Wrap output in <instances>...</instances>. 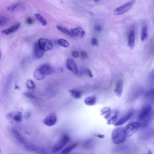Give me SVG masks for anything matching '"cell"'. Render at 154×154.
Wrapping results in <instances>:
<instances>
[{
  "instance_id": "6da1fadb",
  "label": "cell",
  "mask_w": 154,
  "mask_h": 154,
  "mask_svg": "<svg viewBox=\"0 0 154 154\" xmlns=\"http://www.w3.org/2000/svg\"><path fill=\"white\" fill-rule=\"evenodd\" d=\"M152 112V108L150 105L147 104L142 107L137 116L140 127L146 126L148 124L151 118Z\"/></svg>"
},
{
  "instance_id": "7a4b0ae2",
  "label": "cell",
  "mask_w": 154,
  "mask_h": 154,
  "mask_svg": "<svg viewBox=\"0 0 154 154\" xmlns=\"http://www.w3.org/2000/svg\"><path fill=\"white\" fill-rule=\"evenodd\" d=\"M126 137L123 127H117L113 129L112 132L111 140L115 144H119L123 143Z\"/></svg>"
},
{
  "instance_id": "3957f363",
  "label": "cell",
  "mask_w": 154,
  "mask_h": 154,
  "mask_svg": "<svg viewBox=\"0 0 154 154\" xmlns=\"http://www.w3.org/2000/svg\"><path fill=\"white\" fill-rule=\"evenodd\" d=\"M140 127V124L138 122H131L123 128L126 137H130L135 134Z\"/></svg>"
},
{
  "instance_id": "277c9868",
  "label": "cell",
  "mask_w": 154,
  "mask_h": 154,
  "mask_svg": "<svg viewBox=\"0 0 154 154\" xmlns=\"http://www.w3.org/2000/svg\"><path fill=\"white\" fill-rule=\"evenodd\" d=\"M70 140V138L68 135L64 134L62 136L53 146L52 150V152L55 153L60 150Z\"/></svg>"
},
{
  "instance_id": "5b68a950",
  "label": "cell",
  "mask_w": 154,
  "mask_h": 154,
  "mask_svg": "<svg viewBox=\"0 0 154 154\" xmlns=\"http://www.w3.org/2000/svg\"><path fill=\"white\" fill-rule=\"evenodd\" d=\"M37 43L39 47L44 51L51 50L53 48L52 42L47 38H41Z\"/></svg>"
},
{
  "instance_id": "8992f818",
  "label": "cell",
  "mask_w": 154,
  "mask_h": 154,
  "mask_svg": "<svg viewBox=\"0 0 154 154\" xmlns=\"http://www.w3.org/2000/svg\"><path fill=\"white\" fill-rule=\"evenodd\" d=\"M135 2L134 0H131L122 5L115 10L114 14L119 15L125 13L131 8Z\"/></svg>"
},
{
  "instance_id": "52a82bcc",
  "label": "cell",
  "mask_w": 154,
  "mask_h": 154,
  "mask_svg": "<svg viewBox=\"0 0 154 154\" xmlns=\"http://www.w3.org/2000/svg\"><path fill=\"white\" fill-rule=\"evenodd\" d=\"M119 116V112L117 110H111L104 118L106 120L108 124L114 125L118 120Z\"/></svg>"
},
{
  "instance_id": "ba28073f",
  "label": "cell",
  "mask_w": 154,
  "mask_h": 154,
  "mask_svg": "<svg viewBox=\"0 0 154 154\" xmlns=\"http://www.w3.org/2000/svg\"><path fill=\"white\" fill-rule=\"evenodd\" d=\"M134 113V110H131L122 115L114 124L115 126H119L125 124L133 116Z\"/></svg>"
},
{
  "instance_id": "9c48e42d",
  "label": "cell",
  "mask_w": 154,
  "mask_h": 154,
  "mask_svg": "<svg viewBox=\"0 0 154 154\" xmlns=\"http://www.w3.org/2000/svg\"><path fill=\"white\" fill-rule=\"evenodd\" d=\"M57 121V117L55 114L52 113L49 114L44 120L43 123L45 125L51 126L54 125Z\"/></svg>"
},
{
  "instance_id": "30bf717a",
  "label": "cell",
  "mask_w": 154,
  "mask_h": 154,
  "mask_svg": "<svg viewBox=\"0 0 154 154\" xmlns=\"http://www.w3.org/2000/svg\"><path fill=\"white\" fill-rule=\"evenodd\" d=\"M38 69L45 75L51 74L53 71V69L51 67L47 64H43Z\"/></svg>"
},
{
  "instance_id": "8fae6325",
  "label": "cell",
  "mask_w": 154,
  "mask_h": 154,
  "mask_svg": "<svg viewBox=\"0 0 154 154\" xmlns=\"http://www.w3.org/2000/svg\"><path fill=\"white\" fill-rule=\"evenodd\" d=\"M67 69L72 73L76 74L78 72V69L74 62L71 59H68L66 63Z\"/></svg>"
},
{
  "instance_id": "7c38bea8",
  "label": "cell",
  "mask_w": 154,
  "mask_h": 154,
  "mask_svg": "<svg viewBox=\"0 0 154 154\" xmlns=\"http://www.w3.org/2000/svg\"><path fill=\"white\" fill-rule=\"evenodd\" d=\"M123 90V83L121 80H119L117 82L115 88L114 92L118 97H121Z\"/></svg>"
},
{
  "instance_id": "4fadbf2b",
  "label": "cell",
  "mask_w": 154,
  "mask_h": 154,
  "mask_svg": "<svg viewBox=\"0 0 154 154\" xmlns=\"http://www.w3.org/2000/svg\"><path fill=\"white\" fill-rule=\"evenodd\" d=\"M20 26V23H17L7 29L3 30L1 32L3 34L8 35L15 32L19 28Z\"/></svg>"
},
{
  "instance_id": "5bb4252c",
  "label": "cell",
  "mask_w": 154,
  "mask_h": 154,
  "mask_svg": "<svg viewBox=\"0 0 154 154\" xmlns=\"http://www.w3.org/2000/svg\"><path fill=\"white\" fill-rule=\"evenodd\" d=\"M44 51L41 49L38 46L37 43H35L34 46L33 54L35 57L37 58H42L44 54Z\"/></svg>"
},
{
  "instance_id": "9a60e30c",
  "label": "cell",
  "mask_w": 154,
  "mask_h": 154,
  "mask_svg": "<svg viewBox=\"0 0 154 154\" xmlns=\"http://www.w3.org/2000/svg\"><path fill=\"white\" fill-rule=\"evenodd\" d=\"M72 34L79 38H83L85 34V31L81 27H78L72 30Z\"/></svg>"
},
{
  "instance_id": "2e32d148",
  "label": "cell",
  "mask_w": 154,
  "mask_h": 154,
  "mask_svg": "<svg viewBox=\"0 0 154 154\" xmlns=\"http://www.w3.org/2000/svg\"><path fill=\"white\" fill-rule=\"evenodd\" d=\"M13 133L14 137L19 142L23 144L26 143V141L24 138L18 131L14 129Z\"/></svg>"
},
{
  "instance_id": "e0dca14e",
  "label": "cell",
  "mask_w": 154,
  "mask_h": 154,
  "mask_svg": "<svg viewBox=\"0 0 154 154\" xmlns=\"http://www.w3.org/2000/svg\"><path fill=\"white\" fill-rule=\"evenodd\" d=\"M135 35L134 31H131L130 32L128 37L127 45L131 49H132L134 45Z\"/></svg>"
},
{
  "instance_id": "ac0fdd59",
  "label": "cell",
  "mask_w": 154,
  "mask_h": 154,
  "mask_svg": "<svg viewBox=\"0 0 154 154\" xmlns=\"http://www.w3.org/2000/svg\"><path fill=\"white\" fill-rule=\"evenodd\" d=\"M84 103L87 105L92 106L95 105L96 102L95 96L92 95L87 97L84 100Z\"/></svg>"
},
{
  "instance_id": "d6986e66",
  "label": "cell",
  "mask_w": 154,
  "mask_h": 154,
  "mask_svg": "<svg viewBox=\"0 0 154 154\" xmlns=\"http://www.w3.org/2000/svg\"><path fill=\"white\" fill-rule=\"evenodd\" d=\"M78 145L76 143L72 144L64 149L61 152L60 154H68Z\"/></svg>"
},
{
  "instance_id": "ffe728a7",
  "label": "cell",
  "mask_w": 154,
  "mask_h": 154,
  "mask_svg": "<svg viewBox=\"0 0 154 154\" xmlns=\"http://www.w3.org/2000/svg\"><path fill=\"white\" fill-rule=\"evenodd\" d=\"M140 37L141 40L143 42H145L148 38L147 28L146 26H143L141 29Z\"/></svg>"
},
{
  "instance_id": "44dd1931",
  "label": "cell",
  "mask_w": 154,
  "mask_h": 154,
  "mask_svg": "<svg viewBox=\"0 0 154 154\" xmlns=\"http://www.w3.org/2000/svg\"><path fill=\"white\" fill-rule=\"evenodd\" d=\"M68 92L72 97L75 99H79L81 96V93L78 90L70 89L69 90Z\"/></svg>"
},
{
  "instance_id": "7402d4cb",
  "label": "cell",
  "mask_w": 154,
  "mask_h": 154,
  "mask_svg": "<svg viewBox=\"0 0 154 154\" xmlns=\"http://www.w3.org/2000/svg\"><path fill=\"white\" fill-rule=\"evenodd\" d=\"M33 76L37 80H41L43 79L45 75H43L38 69H35L33 73Z\"/></svg>"
},
{
  "instance_id": "603a6c76",
  "label": "cell",
  "mask_w": 154,
  "mask_h": 154,
  "mask_svg": "<svg viewBox=\"0 0 154 154\" xmlns=\"http://www.w3.org/2000/svg\"><path fill=\"white\" fill-rule=\"evenodd\" d=\"M21 5L20 3H16L9 5L7 9L9 11L14 12L19 8Z\"/></svg>"
},
{
  "instance_id": "cb8c5ba5",
  "label": "cell",
  "mask_w": 154,
  "mask_h": 154,
  "mask_svg": "<svg viewBox=\"0 0 154 154\" xmlns=\"http://www.w3.org/2000/svg\"><path fill=\"white\" fill-rule=\"evenodd\" d=\"M22 119V113L18 112L14 115L13 114L12 119L15 121L19 122L21 121Z\"/></svg>"
},
{
  "instance_id": "d4e9b609",
  "label": "cell",
  "mask_w": 154,
  "mask_h": 154,
  "mask_svg": "<svg viewBox=\"0 0 154 154\" xmlns=\"http://www.w3.org/2000/svg\"><path fill=\"white\" fill-rule=\"evenodd\" d=\"M59 44L65 48H67L69 45V42L66 40L63 39H60L58 40Z\"/></svg>"
},
{
  "instance_id": "484cf974",
  "label": "cell",
  "mask_w": 154,
  "mask_h": 154,
  "mask_svg": "<svg viewBox=\"0 0 154 154\" xmlns=\"http://www.w3.org/2000/svg\"><path fill=\"white\" fill-rule=\"evenodd\" d=\"M56 28L58 30L60 31L61 32H62L63 33L70 36L73 35L72 33L70 31L58 25H57Z\"/></svg>"
},
{
  "instance_id": "4316f807",
  "label": "cell",
  "mask_w": 154,
  "mask_h": 154,
  "mask_svg": "<svg viewBox=\"0 0 154 154\" xmlns=\"http://www.w3.org/2000/svg\"><path fill=\"white\" fill-rule=\"evenodd\" d=\"M35 16L42 25L43 26L47 25L46 21L40 14H35Z\"/></svg>"
},
{
  "instance_id": "83f0119b",
  "label": "cell",
  "mask_w": 154,
  "mask_h": 154,
  "mask_svg": "<svg viewBox=\"0 0 154 154\" xmlns=\"http://www.w3.org/2000/svg\"><path fill=\"white\" fill-rule=\"evenodd\" d=\"M8 18L3 16H0V26H3L7 24L8 22Z\"/></svg>"
},
{
  "instance_id": "f1b7e54d",
  "label": "cell",
  "mask_w": 154,
  "mask_h": 154,
  "mask_svg": "<svg viewBox=\"0 0 154 154\" xmlns=\"http://www.w3.org/2000/svg\"><path fill=\"white\" fill-rule=\"evenodd\" d=\"M26 85L27 87L30 89L35 88V85L33 81L31 79L28 80L26 82Z\"/></svg>"
},
{
  "instance_id": "f546056e",
  "label": "cell",
  "mask_w": 154,
  "mask_h": 154,
  "mask_svg": "<svg viewBox=\"0 0 154 154\" xmlns=\"http://www.w3.org/2000/svg\"><path fill=\"white\" fill-rule=\"evenodd\" d=\"M91 44L94 46H98L99 42L97 38H93L91 40Z\"/></svg>"
},
{
  "instance_id": "4dcf8cb0",
  "label": "cell",
  "mask_w": 154,
  "mask_h": 154,
  "mask_svg": "<svg viewBox=\"0 0 154 154\" xmlns=\"http://www.w3.org/2000/svg\"><path fill=\"white\" fill-rule=\"evenodd\" d=\"M26 23L29 25H32L34 23V20L33 19L30 17H27L26 19Z\"/></svg>"
},
{
  "instance_id": "1f68e13d",
  "label": "cell",
  "mask_w": 154,
  "mask_h": 154,
  "mask_svg": "<svg viewBox=\"0 0 154 154\" xmlns=\"http://www.w3.org/2000/svg\"><path fill=\"white\" fill-rule=\"evenodd\" d=\"M95 30L97 32H100L102 30L101 26L99 25H96L94 26Z\"/></svg>"
},
{
  "instance_id": "d6a6232c",
  "label": "cell",
  "mask_w": 154,
  "mask_h": 154,
  "mask_svg": "<svg viewBox=\"0 0 154 154\" xmlns=\"http://www.w3.org/2000/svg\"><path fill=\"white\" fill-rule=\"evenodd\" d=\"M71 54L73 57L75 58H77L79 57V53L78 52L75 51H73Z\"/></svg>"
},
{
  "instance_id": "836d02e7",
  "label": "cell",
  "mask_w": 154,
  "mask_h": 154,
  "mask_svg": "<svg viewBox=\"0 0 154 154\" xmlns=\"http://www.w3.org/2000/svg\"><path fill=\"white\" fill-rule=\"evenodd\" d=\"M81 54L82 57L85 59L88 58V56L86 53L84 51H81Z\"/></svg>"
},
{
  "instance_id": "e575fe53",
  "label": "cell",
  "mask_w": 154,
  "mask_h": 154,
  "mask_svg": "<svg viewBox=\"0 0 154 154\" xmlns=\"http://www.w3.org/2000/svg\"><path fill=\"white\" fill-rule=\"evenodd\" d=\"M25 95L27 97H28L29 98H34V96L32 94H31L28 93V92H26L24 93Z\"/></svg>"
},
{
  "instance_id": "d590c367",
  "label": "cell",
  "mask_w": 154,
  "mask_h": 154,
  "mask_svg": "<svg viewBox=\"0 0 154 154\" xmlns=\"http://www.w3.org/2000/svg\"><path fill=\"white\" fill-rule=\"evenodd\" d=\"M87 72L88 75L91 77H92L93 76V75L91 72V70L89 69H87Z\"/></svg>"
},
{
  "instance_id": "8d00e7d4",
  "label": "cell",
  "mask_w": 154,
  "mask_h": 154,
  "mask_svg": "<svg viewBox=\"0 0 154 154\" xmlns=\"http://www.w3.org/2000/svg\"><path fill=\"white\" fill-rule=\"evenodd\" d=\"M96 136L98 137L103 138L105 137V135L103 134H98L96 135Z\"/></svg>"
},
{
  "instance_id": "74e56055",
  "label": "cell",
  "mask_w": 154,
  "mask_h": 154,
  "mask_svg": "<svg viewBox=\"0 0 154 154\" xmlns=\"http://www.w3.org/2000/svg\"><path fill=\"white\" fill-rule=\"evenodd\" d=\"M148 154H152L151 151L149 150Z\"/></svg>"
},
{
  "instance_id": "f35d334b",
  "label": "cell",
  "mask_w": 154,
  "mask_h": 154,
  "mask_svg": "<svg viewBox=\"0 0 154 154\" xmlns=\"http://www.w3.org/2000/svg\"><path fill=\"white\" fill-rule=\"evenodd\" d=\"M94 2H99V1H98V0L94 1Z\"/></svg>"
},
{
  "instance_id": "ab89813d",
  "label": "cell",
  "mask_w": 154,
  "mask_h": 154,
  "mask_svg": "<svg viewBox=\"0 0 154 154\" xmlns=\"http://www.w3.org/2000/svg\"><path fill=\"white\" fill-rule=\"evenodd\" d=\"M1 51H0V57H1Z\"/></svg>"
}]
</instances>
